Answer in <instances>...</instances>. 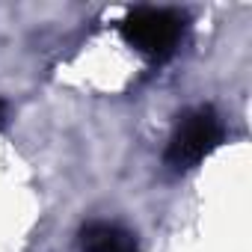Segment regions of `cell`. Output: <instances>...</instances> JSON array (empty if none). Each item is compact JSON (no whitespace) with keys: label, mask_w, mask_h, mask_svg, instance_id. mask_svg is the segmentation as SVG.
Here are the masks:
<instances>
[{"label":"cell","mask_w":252,"mask_h":252,"mask_svg":"<svg viewBox=\"0 0 252 252\" xmlns=\"http://www.w3.org/2000/svg\"><path fill=\"white\" fill-rule=\"evenodd\" d=\"M187 18L178 9H163V6H140L131 9L122 18L119 30L131 48L146 54L155 63H163L175 54L181 36H184Z\"/></svg>","instance_id":"1"},{"label":"cell","mask_w":252,"mask_h":252,"mask_svg":"<svg viewBox=\"0 0 252 252\" xmlns=\"http://www.w3.org/2000/svg\"><path fill=\"white\" fill-rule=\"evenodd\" d=\"M222 143V122L214 107H193L178 116V125L166 146V163L172 169H193Z\"/></svg>","instance_id":"2"},{"label":"cell","mask_w":252,"mask_h":252,"mask_svg":"<svg viewBox=\"0 0 252 252\" xmlns=\"http://www.w3.org/2000/svg\"><path fill=\"white\" fill-rule=\"evenodd\" d=\"M77 246L80 252H140L134 231H128L119 222H104V220L86 222L80 228Z\"/></svg>","instance_id":"3"},{"label":"cell","mask_w":252,"mask_h":252,"mask_svg":"<svg viewBox=\"0 0 252 252\" xmlns=\"http://www.w3.org/2000/svg\"><path fill=\"white\" fill-rule=\"evenodd\" d=\"M3 119H6V104L0 101V125H3Z\"/></svg>","instance_id":"4"}]
</instances>
